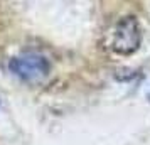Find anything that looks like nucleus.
Returning a JSON list of instances; mask_svg holds the SVG:
<instances>
[{"label": "nucleus", "instance_id": "f257e3e1", "mask_svg": "<svg viewBox=\"0 0 150 145\" xmlns=\"http://www.w3.org/2000/svg\"><path fill=\"white\" fill-rule=\"evenodd\" d=\"M142 44V29L135 17H125L116 24L111 37V49L120 56L137 52Z\"/></svg>", "mask_w": 150, "mask_h": 145}, {"label": "nucleus", "instance_id": "f03ea898", "mask_svg": "<svg viewBox=\"0 0 150 145\" xmlns=\"http://www.w3.org/2000/svg\"><path fill=\"white\" fill-rule=\"evenodd\" d=\"M10 71L17 78H21L25 83H39L49 74L51 64L49 61L41 54L35 52H27L14 57L8 64Z\"/></svg>", "mask_w": 150, "mask_h": 145}]
</instances>
